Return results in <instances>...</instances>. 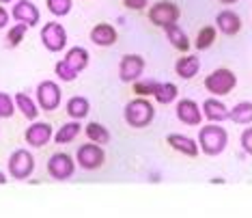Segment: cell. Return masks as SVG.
I'll return each mask as SVG.
<instances>
[{
  "label": "cell",
  "instance_id": "cell-38",
  "mask_svg": "<svg viewBox=\"0 0 252 218\" xmlns=\"http://www.w3.org/2000/svg\"><path fill=\"white\" fill-rule=\"evenodd\" d=\"M0 2H11V0H0Z\"/></svg>",
  "mask_w": 252,
  "mask_h": 218
},
{
  "label": "cell",
  "instance_id": "cell-17",
  "mask_svg": "<svg viewBox=\"0 0 252 218\" xmlns=\"http://www.w3.org/2000/svg\"><path fill=\"white\" fill-rule=\"evenodd\" d=\"M200 108H203L205 117H207L209 121H214V123H222V121H226V119H228V108L222 104L220 100H216V97L205 100Z\"/></svg>",
  "mask_w": 252,
  "mask_h": 218
},
{
  "label": "cell",
  "instance_id": "cell-23",
  "mask_svg": "<svg viewBox=\"0 0 252 218\" xmlns=\"http://www.w3.org/2000/svg\"><path fill=\"white\" fill-rule=\"evenodd\" d=\"M82 132V125H80L78 119H73V121L65 123L63 128H59V132L54 134V141L59 143V145H65V143H71L76 136Z\"/></svg>",
  "mask_w": 252,
  "mask_h": 218
},
{
  "label": "cell",
  "instance_id": "cell-24",
  "mask_svg": "<svg viewBox=\"0 0 252 218\" xmlns=\"http://www.w3.org/2000/svg\"><path fill=\"white\" fill-rule=\"evenodd\" d=\"M15 106H18V110H22L26 119H31V121H35L39 117V108L37 104L32 102V97H28L26 93H15Z\"/></svg>",
  "mask_w": 252,
  "mask_h": 218
},
{
  "label": "cell",
  "instance_id": "cell-4",
  "mask_svg": "<svg viewBox=\"0 0 252 218\" xmlns=\"http://www.w3.org/2000/svg\"><path fill=\"white\" fill-rule=\"evenodd\" d=\"M35 171V158L26 149H18L9 158V175L13 180H28Z\"/></svg>",
  "mask_w": 252,
  "mask_h": 218
},
{
  "label": "cell",
  "instance_id": "cell-7",
  "mask_svg": "<svg viewBox=\"0 0 252 218\" xmlns=\"http://www.w3.org/2000/svg\"><path fill=\"white\" fill-rule=\"evenodd\" d=\"M61 87L52 80H43L41 84L37 87V104L41 110L52 112L61 106Z\"/></svg>",
  "mask_w": 252,
  "mask_h": 218
},
{
  "label": "cell",
  "instance_id": "cell-11",
  "mask_svg": "<svg viewBox=\"0 0 252 218\" xmlns=\"http://www.w3.org/2000/svg\"><path fill=\"white\" fill-rule=\"evenodd\" d=\"M11 15L15 18V22H24L28 26H37L41 20V13L35 7V2L31 0H15V7L11 11Z\"/></svg>",
  "mask_w": 252,
  "mask_h": 218
},
{
  "label": "cell",
  "instance_id": "cell-37",
  "mask_svg": "<svg viewBox=\"0 0 252 218\" xmlns=\"http://www.w3.org/2000/svg\"><path fill=\"white\" fill-rule=\"evenodd\" d=\"M220 2H224V4H235L237 0H220Z\"/></svg>",
  "mask_w": 252,
  "mask_h": 218
},
{
  "label": "cell",
  "instance_id": "cell-35",
  "mask_svg": "<svg viewBox=\"0 0 252 218\" xmlns=\"http://www.w3.org/2000/svg\"><path fill=\"white\" fill-rule=\"evenodd\" d=\"M9 24V13L4 11V7H0V28H4Z\"/></svg>",
  "mask_w": 252,
  "mask_h": 218
},
{
  "label": "cell",
  "instance_id": "cell-31",
  "mask_svg": "<svg viewBox=\"0 0 252 218\" xmlns=\"http://www.w3.org/2000/svg\"><path fill=\"white\" fill-rule=\"evenodd\" d=\"M26 31H28V24H24V22L15 24V26L9 31V35H7L9 45H20L22 39H24V35H26Z\"/></svg>",
  "mask_w": 252,
  "mask_h": 218
},
{
  "label": "cell",
  "instance_id": "cell-22",
  "mask_svg": "<svg viewBox=\"0 0 252 218\" xmlns=\"http://www.w3.org/2000/svg\"><path fill=\"white\" fill-rule=\"evenodd\" d=\"M89 110H91V104H89V100L87 97H80V95H76V97H71L69 102H67V114H69L71 119H84L89 114Z\"/></svg>",
  "mask_w": 252,
  "mask_h": 218
},
{
  "label": "cell",
  "instance_id": "cell-18",
  "mask_svg": "<svg viewBox=\"0 0 252 218\" xmlns=\"http://www.w3.org/2000/svg\"><path fill=\"white\" fill-rule=\"evenodd\" d=\"M198 70H200V61H198V56H192V54L181 56V59L175 63L177 76L183 78V80H192L198 73Z\"/></svg>",
  "mask_w": 252,
  "mask_h": 218
},
{
  "label": "cell",
  "instance_id": "cell-6",
  "mask_svg": "<svg viewBox=\"0 0 252 218\" xmlns=\"http://www.w3.org/2000/svg\"><path fill=\"white\" fill-rule=\"evenodd\" d=\"M41 41H43V48L50 50V52H61L65 50L67 45V33L63 24L59 22H48L43 28H41Z\"/></svg>",
  "mask_w": 252,
  "mask_h": 218
},
{
  "label": "cell",
  "instance_id": "cell-13",
  "mask_svg": "<svg viewBox=\"0 0 252 218\" xmlns=\"http://www.w3.org/2000/svg\"><path fill=\"white\" fill-rule=\"evenodd\" d=\"M216 28L226 37H233L242 31V18H239L235 11L226 9V11H220L216 15Z\"/></svg>",
  "mask_w": 252,
  "mask_h": 218
},
{
  "label": "cell",
  "instance_id": "cell-25",
  "mask_svg": "<svg viewBox=\"0 0 252 218\" xmlns=\"http://www.w3.org/2000/svg\"><path fill=\"white\" fill-rule=\"evenodd\" d=\"M177 95H179V89L173 82H158V89L153 93L158 104H170V102L177 100Z\"/></svg>",
  "mask_w": 252,
  "mask_h": 218
},
{
  "label": "cell",
  "instance_id": "cell-29",
  "mask_svg": "<svg viewBox=\"0 0 252 218\" xmlns=\"http://www.w3.org/2000/svg\"><path fill=\"white\" fill-rule=\"evenodd\" d=\"M13 112H15V102H13V97H11L9 93H2V91H0V119L13 117Z\"/></svg>",
  "mask_w": 252,
  "mask_h": 218
},
{
  "label": "cell",
  "instance_id": "cell-12",
  "mask_svg": "<svg viewBox=\"0 0 252 218\" xmlns=\"http://www.w3.org/2000/svg\"><path fill=\"white\" fill-rule=\"evenodd\" d=\"M177 119L186 125H200V121H203V108L194 100H181L177 104Z\"/></svg>",
  "mask_w": 252,
  "mask_h": 218
},
{
  "label": "cell",
  "instance_id": "cell-1",
  "mask_svg": "<svg viewBox=\"0 0 252 218\" xmlns=\"http://www.w3.org/2000/svg\"><path fill=\"white\" fill-rule=\"evenodd\" d=\"M228 145V134L222 125L211 121L198 130V147L205 156H220Z\"/></svg>",
  "mask_w": 252,
  "mask_h": 218
},
{
  "label": "cell",
  "instance_id": "cell-2",
  "mask_svg": "<svg viewBox=\"0 0 252 218\" xmlns=\"http://www.w3.org/2000/svg\"><path fill=\"white\" fill-rule=\"evenodd\" d=\"M156 119V108L149 100L140 97V100H131L127 106H125V121H127L129 128H147L149 123Z\"/></svg>",
  "mask_w": 252,
  "mask_h": 218
},
{
  "label": "cell",
  "instance_id": "cell-33",
  "mask_svg": "<svg viewBox=\"0 0 252 218\" xmlns=\"http://www.w3.org/2000/svg\"><path fill=\"white\" fill-rule=\"evenodd\" d=\"M242 149L248 156H252V128H246L244 132H242Z\"/></svg>",
  "mask_w": 252,
  "mask_h": 218
},
{
  "label": "cell",
  "instance_id": "cell-8",
  "mask_svg": "<svg viewBox=\"0 0 252 218\" xmlns=\"http://www.w3.org/2000/svg\"><path fill=\"white\" fill-rule=\"evenodd\" d=\"M104 160H106L104 149L97 145V143H93V141H91L89 145L78 147L76 162H78L80 166H82L84 171H95V169H99V166L104 164Z\"/></svg>",
  "mask_w": 252,
  "mask_h": 218
},
{
  "label": "cell",
  "instance_id": "cell-16",
  "mask_svg": "<svg viewBox=\"0 0 252 218\" xmlns=\"http://www.w3.org/2000/svg\"><path fill=\"white\" fill-rule=\"evenodd\" d=\"M91 41L95 45H101V48H110V45L117 43V28L112 24H97L93 31H91Z\"/></svg>",
  "mask_w": 252,
  "mask_h": 218
},
{
  "label": "cell",
  "instance_id": "cell-28",
  "mask_svg": "<svg viewBox=\"0 0 252 218\" xmlns=\"http://www.w3.org/2000/svg\"><path fill=\"white\" fill-rule=\"evenodd\" d=\"M45 2H48L50 13L56 15V18H63V15H67L71 11V7H73L71 0H45Z\"/></svg>",
  "mask_w": 252,
  "mask_h": 218
},
{
  "label": "cell",
  "instance_id": "cell-10",
  "mask_svg": "<svg viewBox=\"0 0 252 218\" xmlns=\"http://www.w3.org/2000/svg\"><path fill=\"white\" fill-rule=\"evenodd\" d=\"M145 72V59L140 54H125L119 65V78L123 82H136Z\"/></svg>",
  "mask_w": 252,
  "mask_h": 218
},
{
  "label": "cell",
  "instance_id": "cell-36",
  "mask_svg": "<svg viewBox=\"0 0 252 218\" xmlns=\"http://www.w3.org/2000/svg\"><path fill=\"white\" fill-rule=\"evenodd\" d=\"M0 183H7V177H4L2 171H0Z\"/></svg>",
  "mask_w": 252,
  "mask_h": 218
},
{
  "label": "cell",
  "instance_id": "cell-30",
  "mask_svg": "<svg viewBox=\"0 0 252 218\" xmlns=\"http://www.w3.org/2000/svg\"><path fill=\"white\" fill-rule=\"evenodd\" d=\"M54 72H56V76H59L61 80H65V82H73V80L78 78V72L71 70V67L67 65L65 61H59V63H56Z\"/></svg>",
  "mask_w": 252,
  "mask_h": 218
},
{
  "label": "cell",
  "instance_id": "cell-32",
  "mask_svg": "<svg viewBox=\"0 0 252 218\" xmlns=\"http://www.w3.org/2000/svg\"><path fill=\"white\" fill-rule=\"evenodd\" d=\"M156 89H158V82L156 80H136L134 82V93H138V95H153L156 93Z\"/></svg>",
  "mask_w": 252,
  "mask_h": 218
},
{
  "label": "cell",
  "instance_id": "cell-34",
  "mask_svg": "<svg viewBox=\"0 0 252 218\" xmlns=\"http://www.w3.org/2000/svg\"><path fill=\"white\" fill-rule=\"evenodd\" d=\"M123 4L131 11H142L149 4V0H123Z\"/></svg>",
  "mask_w": 252,
  "mask_h": 218
},
{
  "label": "cell",
  "instance_id": "cell-3",
  "mask_svg": "<svg viewBox=\"0 0 252 218\" xmlns=\"http://www.w3.org/2000/svg\"><path fill=\"white\" fill-rule=\"evenodd\" d=\"M235 87H237V76L231 70H226V67L214 70L205 78V89L211 95H228Z\"/></svg>",
  "mask_w": 252,
  "mask_h": 218
},
{
  "label": "cell",
  "instance_id": "cell-19",
  "mask_svg": "<svg viewBox=\"0 0 252 218\" xmlns=\"http://www.w3.org/2000/svg\"><path fill=\"white\" fill-rule=\"evenodd\" d=\"M166 31V37H168V41H170V45H173V48H177L179 50V52H188V50H190V39H188V35L186 33H183V28L177 24H168L164 28Z\"/></svg>",
  "mask_w": 252,
  "mask_h": 218
},
{
  "label": "cell",
  "instance_id": "cell-9",
  "mask_svg": "<svg viewBox=\"0 0 252 218\" xmlns=\"http://www.w3.org/2000/svg\"><path fill=\"white\" fill-rule=\"evenodd\" d=\"M73 171H76V162H73V158L69 156V153L59 151L48 160V173L59 182L69 180V177L73 175Z\"/></svg>",
  "mask_w": 252,
  "mask_h": 218
},
{
  "label": "cell",
  "instance_id": "cell-14",
  "mask_svg": "<svg viewBox=\"0 0 252 218\" xmlns=\"http://www.w3.org/2000/svg\"><path fill=\"white\" fill-rule=\"evenodd\" d=\"M24 139L28 145L32 147H45L52 139V128H50V123H43V121H32V125L26 130Z\"/></svg>",
  "mask_w": 252,
  "mask_h": 218
},
{
  "label": "cell",
  "instance_id": "cell-20",
  "mask_svg": "<svg viewBox=\"0 0 252 218\" xmlns=\"http://www.w3.org/2000/svg\"><path fill=\"white\" fill-rule=\"evenodd\" d=\"M63 61H65L71 70H76L80 73L82 70H87V67H89V52L84 48H80V45H76V48L67 50V56Z\"/></svg>",
  "mask_w": 252,
  "mask_h": 218
},
{
  "label": "cell",
  "instance_id": "cell-15",
  "mask_svg": "<svg viewBox=\"0 0 252 218\" xmlns=\"http://www.w3.org/2000/svg\"><path fill=\"white\" fill-rule=\"evenodd\" d=\"M166 143H168L175 151L183 153V156H190V158H196L200 151L198 141L190 139V136H183V134H168L166 136Z\"/></svg>",
  "mask_w": 252,
  "mask_h": 218
},
{
  "label": "cell",
  "instance_id": "cell-5",
  "mask_svg": "<svg viewBox=\"0 0 252 218\" xmlns=\"http://www.w3.org/2000/svg\"><path fill=\"white\" fill-rule=\"evenodd\" d=\"M179 15H181L179 7H177L175 2H170V0L156 2L151 9H149V20H151L156 26H159V28H166L168 24H175V22L179 20Z\"/></svg>",
  "mask_w": 252,
  "mask_h": 218
},
{
  "label": "cell",
  "instance_id": "cell-27",
  "mask_svg": "<svg viewBox=\"0 0 252 218\" xmlns=\"http://www.w3.org/2000/svg\"><path fill=\"white\" fill-rule=\"evenodd\" d=\"M214 41H216V28L214 26H203L198 31L194 45H196V50H209L211 45H214Z\"/></svg>",
  "mask_w": 252,
  "mask_h": 218
},
{
  "label": "cell",
  "instance_id": "cell-26",
  "mask_svg": "<svg viewBox=\"0 0 252 218\" xmlns=\"http://www.w3.org/2000/svg\"><path fill=\"white\" fill-rule=\"evenodd\" d=\"M84 132H87L89 141L97 143V145H108V143H110V132H108V128H104V125L97 123V121L87 123Z\"/></svg>",
  "mask_w": 252,
  "mask_h": 218
},
{
  "label": "cell",
  "instance_id": "cell-21",
  "mask_svg": "<svg viewBox=\"0 0 252 218\" xmlns=\"http://www.w3.org/2000/svg\"><path fill=\"white\" fill-rule=\"evenodd\" d=\"M228 119L237 125L252 123V102H239L228 110Z\"/></svg>",
  "mask_w": 252,
  "mask_h": 218
}]
</instances>
